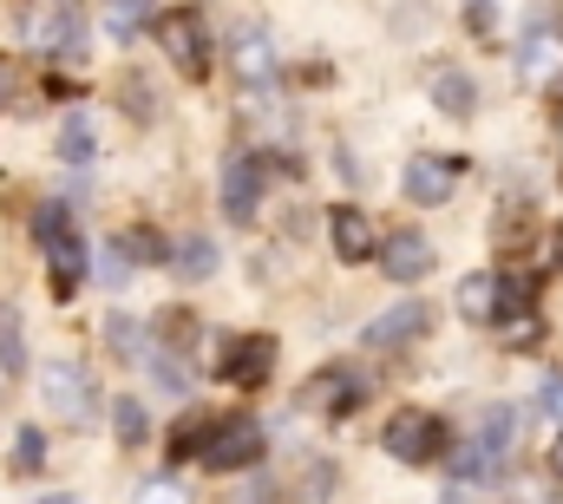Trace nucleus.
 Returning a JSON list of instances; mask_svg holds the SVG:
<instances>
[{
	"mask_svg": "<svg viewBox=\"0 0 563 504\" xmlns=\"http://www.w3.org/2000/svg\"><path fill=\"white\" fill-rule=\"evenodd\" d=\"M459 315L472 328H498V275H465L459 282Z\"/></svg>",
	"mask_w": 563,
	"mask_h": 504,
	"instance_id": "obj_16",
	"label": "nucleus"
},
{
	"mask_svg": "<svg viewBox=\"0 0 563 504\" xmlns=\"http://www.w3.org/2000/svg\"><path fill=\"white\" fill-rule=\"evenodd\" d=\"M328 237H334V255H341V262H374V243H380L361 210H334V217H328Z\"/></svg>",
	"mask_w": 563,
	"mask_h": 504,
	"instance_id": "obj_14",
	"label": "nucleus"
},
{
	"mask_svg": "<svg viewBox=\"0 0 563 504\" xmlns=\"http://www.w3.org/2000/svg\"><path fill=\"white\" fill-rule=\"evenodd\" d=\"M119 255H125V262H164L170 243H164L157 230H125V237H119Z\"/></svg>",
	"mask_w": 563,
	"mask_h": 504,
	"instance_id": "obj_27",
	"label": "nucleus"
},
{
	"mask_svg": "<svg viewBox=\"0 0 563 504\" xmlns=\"http://www.w3.org/2000/svg\"><path fill=\"white\" fill-rule=\"evenodd\" d=\"M301 399H308L314 413H354V406H361V380L347 374V368H321V374L301 386Z\"/></svg>",
	"mask_w": 563,
	"mask_h": 504,
	"instance_id": "obj_13",
	"label": "nucleus"
},
{
	"mask_svg": "<svg viewBox=\"0 0 563 504\" xmlns=\"http://www.w3.org/2000/svg\"><path fill=\"white\" fill-rule=\"evenodd\" d=\"M112 432H119V446H144L151 419H144V406H139V399H119V406H112Z\"/></svg>",
	"mask_w": 563,
	"mask_h": 504,
	"instance_id": "obj_26",
	"label": "nucleus"
},
{
	"mask_svg": "<svg viewBox=\"0 0 563 504\" xmlns=\"http://www.w3.org/2000/svg\"><path fill=\"white\" fill-rule=\"evenodd\" d=\"M380 446H387L400 465H432V459L445 452V426H439L432 413H420V406H407V413H394V419H387Z\"/></svg>",
	"mask_w": 563,
	"mask_h": 504,
	"instance_id": "obj_3",
	"label": "nucleus"
},
{
	"mask_svg": "<svg viewBox=\"0 0 563 504\" xmlns=\"http://www.w3.org/2000/svg\"><path fill=\"white\" fill-rule=\"evenodd\" d=\"M132 504H190V492H184V485H177V472H170V479H144Z\"/></svg>",
	"mask_w": 563,
	"mask_h": 504,
	"instance_id": "obj_30",
	"label": "nucleus"
},
{
	"mask_svg": "<svg viewBox=\"0 0 563 504\" xmlns=\"http://www.w3.org/2000/svg\"><path fill=\"white\" fill-rule=\"evenodd\" d=\"M452 177H459V164H452V157L420 151V157L407 164V177H400V184H407V197H413L420 210H432V204H445V197H452Z\"/></svg>",
	"mask_w": 563,
	"mask_h": 504,
	"instance_id": "obj_11",
	"label": "nucleus"
},
{
	"mask_svg": "<svg viewBox=\"0 0 563 504\" xmlns=\"http://www.w3.org/2000/svg\"><path fill=\"white\" fill-rule=\"evenodd\" d=\"M144 26H151V7L144 0H106V33L125 46V40H139Z\"/></svg>",
	"mask_w": 563,
	"mask_h": 504,
	"instance_id": "obj_19",
	"label": "nucleus"
},
{
	"mask_svg": "<svg viewBox=\"0 0 563 504\" xmlns=\"http://www.w3.org/2000/svg\"><path fill=\"white\" fill-rule=\"evenodd\" d=\"M203 432H210L203 419H190V426H177V432H170V459H197V452H203Z\"/></svg>",
	"mask_w": 563,
	"mask_h": 504,
	"instance_id": "obj_31",
	"label": "nucleus"
},
{
	"mask_svg": "<svg viewBox=\"0 0 563 504\" xmlns=\"http://www.w3.org/2000/svg\"><path fill=\"white\" fill-rule=\"evenodd\" d=\"M452 479H459V485H485V479H498V452H485V446L452 452Z\"/></svg>",
	"mask_w": 563,
	"mask_h": 504,
	"instance_id": "obj_23",
	"label": "nucleus"
},
{
	"mask_svg": "<svg viewBox=\"0 0 563 504\" xmlns=\"http://www.w3.org/2000/svg\"><path fill=\"white\" fill-rule=\"evenodd\" d=\"M492 13H498V0H465V26L478 40H492Z\"/></svg>",
	"mask_w": 563,
	"mask_h": 504,
	"instance_id": "obj_32",
	"label": "nucleus"
},
{
	"mask_svg": "<svg viewBox=\"0 0 563 504\" xmlns=\"http://www.w3.org/2000/svg\"><path fill=\"white\" fill-rule=\"evenodd\" d=\"M380 255V269H387V282H420L426 269H432V243H426L420 230H400V237H387V243H374Z\"/></svg>",
	"mask_w": 563,
	"mask_h": 504,
	"instance_id": "obj_10",
	"label": "nucleus"
},
{
	"mask_svg": "<svg viewBox=\"0 0 563 504\" xmlns=\"http://www.w3.org/2000/svg\"><path fill=\"white\" fill-rule=\"evenodd\" d=\"M263 210V164L250 157V151H236L230 164H223V217L230 223H250Z\"/></svg>",
	"mask_w": 563,
	"mask_h": 504,
	"instance_id": "obj_7",
	"label": "nucleus"
},
{
	"mask_svg": "<svg viewBox=\"0 0 563 504\" xmlns=\"http://www.w3.org/2000/svg\"><path fill=\"white\" fill-rule=\"evenodd\" d=\"M20 40L40 46V53H73L79 59L86 26H79V13L66 0H20Z\"/></svg>",
	"mask_w": 563,
	"mask_h": 504,
	"instance_id": "obj_1",
	"label": "nucleus"
},
{
	"mask_svg": "<svg viewBox=\"0 0 563 504\" xmlns=\"http://www.w3.org/2000/svg\"><path fill=\"white\" fill-rule=\"evenodd\" d=\"M511 439H518V413H511V406H492V413L478 419V446L505 459V452H511Z\"/></svg>",
	"mask_w": 563,
	"mask_h": 504,
	"instance_id": "obj_21",
	"label": "nucleus"
},
{
	"mask_svg": "<svg viewBox=\"0 0 563 504\" xmlns=\"http://www.w3.org/2000/svg\"><path fill=\"white\" fill-rule=\"evenodd\" d=\"M551 472H558V479H563V439H558V446H551Z\"/></svg>",
	"mask_w": 563,
	"mask_h": 504,
	"instance_id": "obj_36",
	"label": "nucleus"
},
{
	"mask_svg": "<svg viewBox=\"0 0 563 504\" xmlns=\"http://www.w3.org/2000/svg\"><path fill=\"white\" fill-rule=\"evenodd\" d=\"M518 73H525V86H558L563 46L551 40V33H531V40L518 46Z\"/></svg>",
	"mask_w": 563,
	"mask_h": 504,
	"instance_id": "obj_15",
	"label": "nucleus"
},
{
	"mask_svg": "<svg viewBox=\"0 0 563 504\" xmlns=\"http://www.w3.org/2000/svg\"><path fill=\"white\" fill-rule=\"evenodd\" d=\"M157 40H164V53H170V66L184 73V79H210V33H203V13H164L157 20Z\"/></svg>",
	"mask_w": 563,
	"mask_h": 504,
	"instance_id": "obj_4",
	"label": "nucleus"
},
{
	"mask_svg": "<svg viewBox=\"0 0 563 504\" xmlns=\"http://www.w3.org/2000/svg\"><path fill=\"white\" fill-rule=\"evenodd\" d=\"M164 262H170V269H177L184 282H203V275L217 269V243H203V237H184V243L164 255Z\"/></svg>",
	"mask_w": 563,
	"mask_h": 504,
	"instance_id": "obj_18",
	"label": "nucleus"
},
{
	"mask_svg": "<svg viewBox=\"0 0 563 504\" xmlns=\"http://www.w3.org/2000/svg\"><path fill=\"white\" fill-rule=\"evenodd\" d=\"M230 73H236V86H250V92H269V86L282 79L276 40H269L263 26H243V33L230 40Z\"/></svg>",
	"mask_w": 563,
	"mask_h": 504,
	"instance_id": "obj_6",
	"label": "nucleus"
},
{
	"mask_svg": "<svg viewBox=\"0 0 563 504\" xmlns=\"http://www.w3.org/2000/svg\"><path fill=\"white\" fill-rule=\"evenodd\" d=\"M144 361H151V374H157V386H164V393H177V399L190 393V368H184V361H170V354H151V348H144Z\"/></svg>",
	"mask_w": 563,
	"mask_h": 504,
	"instance_id": "obj_28",
	"label": "nucleus"
},
{
	"mask_svg": "<svg viewBox=\"0 0 563 504\" xmlns=\"http://www.w3.org/2000/svg\"><path fill=\"white\" fill-rule=\"evenodd\" d=\"M243 504H269V485H250V492H243Z\"/></svg>",
	"mask_w": 563,
	"mask_h": 504,
	"instance_id": "obj_35",
	"label": "nucleus"
},
{
	"mask_svg": "<svg viewBox=\"0 0 563 504\" xmlns=\"http://www.w3.org/2000/svg\"><path fill=\"white\" fill-rule=\"evenodd\" d=\"M7 465L33 479V472L46 465V432H40V426H20V439H13V452H7Z\"/></svg>",
	"mask_w": 563,
	"mask_h": 504,
	"instance_id": "obj_25",
	"label": "nucleus"
},
{
	"mask_svg": "<svg viewBox=\"0 0 563 504\" xmlns=\"http://www.w3.org/2000/svg\"><path fill=\"white\" fill-rule=\"evenodd\" d=\"M40 504H79V498L73 492H53V498H40Z\"/></svg>",
	"mask_w": 563,
	"mask_h": 504,
	"instance_id": "obj_37",
	"label": "nucleus"
},
{
	"mask_svg": "<svg viewBox=\"0 0 563 504\" xmlns=\"http://www.w3.org/2000/svg\"><path fill=\"white\" fill-rule=\"evenodd\" d=\"M106 341H112V354H119V361H144V328L132 321V315H119V308H112V315H106Z\"/></svg>",
	"mask_w": 563,
	"mask_h": 504,
	"instance_id": "obj_22",
	"label": "nucleus"
},
{
	"mask_svg": "<svg viewBox=\"0 0 563 504\" xmlns=\"http://www.w3.org/2000/svg\"><path fill=\"white\" fill-rule=\"evenodd\" d=\"M40 393H46V406H53L59 419H73V426H92V419H99V386H92V374H86L79 361H46V368H40Z\"/></svg>",
	"mask_w": 563,
	"mask_h": 504,
	"instance_id": "obj_2",
	"label": "nucleus"
},
{
	"mask_svg": "<svg viewBox=\"0 0 563 504\" xmlns=\"http://www.w3.org/2000/svg\"><path fill=\"white\" fill-rule=\"evenodd\" d=\"M538 406H544V413H551V419L563 426V374H558V380H544V393H538Z\"/></svg>",
	"mask_w": 563,
	"mask_h": 504,
	"instance_id": "obj_34",
	"label": "nucleus"
},
{
	"mask_svg": "<svg viewBox=\"0 0 563 504\" xmlns=\"http://www.w3.org/2000/svg\"><path fill=\"white\" fill-rule=\"evenodd\" d=\"M269 368H276V341L269 335H243V341H230V354H217V374L230 386H263Z\"/></svg>",
	"mask_w": 563,
	"mask_h": 504,
	"instance_id": "obj_8",
	"label": "nucleus"
},
{
	"mask_svg": "<svg viewBox=\"0 0 563 504\" xmlns=\"http://www.w3.org/2000/svg\"><path fill=\"white\" fill-rule=\"evenodd\" d=\"M53 151H59L66 164H86V157L99 151V138H92V125H86V119H66V125H59V138H53Z\"/></svg>",
	"mask_w": 563,
	"mask_h": 504,
	"instance_id": "obj_24",
	"label": "nucleus"
},
{
	"mask_svg": "<svg viewBox=\"0 0 563 504\" xmlns=\"http://www.w3.org/2000/svg\"><path fill=\"white\" fill-rule=\"evenodd\" d=\"M432 99H439V112H445V119H472V106H478V92H472V79H465L459 66L432 73Z\"/></svg>",
	"mask_w": 563,
	"mask_h": 504,
	"instance_id": "obj_17",
	"label": "nucleus"
},
{
	"mask_svg": "<svg viewBox=\"0 0 563 504\" xmlns=\"http://www.w3.org/2000/svg\"><path fill=\"white\" fill-rule=\"evenodd\" d=\"M46 269H53V295H59V302H73V295H79V282H86V243H79L66 223L46 237Z\"/></svg>",
	"mask_w": 563,
	"mask_h": 504,
	"instance_id": "obj_9",
	"label": "nucleus"
},
{
	"mask_svg": "<svg viewBox=\"0 0 563 504\" xmlns=\"http://www.w3.org/2000/svg\"><path fill=\"white\" fill-rule=\"evenodd\" d=\"M197 459H203L210 472H250V465L263 459V426H256V419H230V426H210Z\"/></svg>",
	"mask_w": 563,
	"mask_h": 504,
	"instance_id": "obj_5",
	"label": "nucleus"
},
{
	"mask_svg": "<svg viewBox=\"0 0 563 504\" xmlns=\"http://www.w3.org/2000/svg\"><path fill=\"white\" fill-rule=\"evenodd\" d=\"M426 328H432V308L426 302H400L380 321H367V348H407V341H420Z\"/></svg>",
	"mask_w": 563,
	"mask_h": 504,
	"instance_id": "obj_12",
	"label": "nucleus"
},
{
	"mask_svg": "<svg viewBox=\"0 0 563 504\" xmlns=\"http://www.w3.org/2000/svg\"><path fill=\"white\" fill-rule=\"evenodd\" d=\"M7 380H13V374H7V368H0V393H7Z\"/></svg>",
	"mask_w": 563,
	"mask_h": 504,
	"instance_id": "obj_38",
	"label": "nucleus"
},
{
	"mask_svg": "<svg viewBox=\"0 0 563 504\" xmlns=\"http://www.w3.org/2000/svg\"><path fill=\"white\" fill-rule=\"evenodd\" d=\"M13 92H20V59H13V53H0V112L13 106Z\"/></svg>",
	"mask_w": 563,
	"mask_h": 504,
	"instance_id": "obj_33",
	"label": "nucleus"
},
{
	"mask_svg": "<svg viewBox=\"0 0 563 504\" xmlns=\"http://www.w3.org/2000/svg\"><path fill=\"white\" fill-rule=\"evenodd\" d=\"M558 184H563V171H558Z\"/></svg>",
	"mask_w": 563,
	"mask_h": 504,
	"instance_id": "obj_39",
	"label": "nucleus"
},
{
	"mask_svg": "<svg viewBox=\"0 0 563 504\" xmlns=\"http://www.w3.org/2000/svg\"><path fill=\"white\" fill-rule=\"evenodd\" d=\"M0 368L20 374V308H7V302H0Z\"/></svg>",
	"mask_w": 563,
	"mask_h": 504,
	"instance_id": "obj_29",
	"label": "nucleus"
},
{
	"mask_svg": "<svg viewBox=\"0 0 563 504\" xmlns=\"http://www.w3.org/2000/svg\"><path fill=\"white\" fill-rule=\"evenodd\" d=\"M531 295H538V275H531V269L498 275V321H505V315H525V308H531Z\"/></svg>",
	"mask_w": 563,
	"mask_h": 504,
	"instance_id": "obj_20",
	"label": "nucleus"
}]
</instances>
